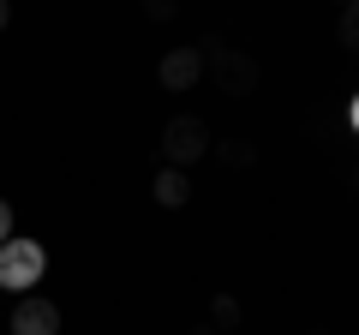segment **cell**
<instances>
[{
	"mask_svg": "<svg viewBox=\"0 0 359 335\" xmlns=\"http://www.w3.org/2000/svg\"><path fill=\"white\" fill-rule=\"evenodd\" d=\"M210 150H216V138H210V126L198 114H174L162 126V156H168V168H180V174H186L192 162H204Z\"/></svg>",
	"mask_w": 359,
	"mask_h": 335,
	"instance_id": "6da1fadb",
	"label": "cell"
},
{
	"mask_svg": "<svg viewBox=\"0 0 359 335\" xmlns=\"http://www.w3.org/2000/svg\"><path fill=\"white\" fill-rule=\"evenodd\" d=\"M42 275H48V252H42L36 240H18L13 233V240L0 245V287H6V294H30Z\"/></svg>",
	"mask_w": 359,
	"mask_h": 335,
	"instance_id": "7a4b0ae2",
	"label": "cell"
},
{
	"mask_svg": "<svg viewBox=\"0 0 359 335\" xmlns=\"http://www.w3.org/2000/svg\"><path fill=\"white\" fill-rule=\"evenodd\" d=\"M198 48H204V60H210V72H216V84L228 96H252L257 90V60L252 54H240V48H228V42H198Z\"/></svg>",
	"mask_w": 359,
	"mask_h": 335,
	"instance_id": "3957f363",
	"label": "cell"
},
{
	"mask_svg": "<svg viewBox=\"0 0 359 335\" xmlns=\"http://www.w3.org/2000/svg\"><path fill=\"white\" fill-rule=\"evenodd\" d=\"M156 78H162V90H192L198 78H204V48H168L162 66H156Z\"/></svg>",
	"mask_w": 359,
	"mask_h": 335,
	"instance_id": "277c9868",
	"label": "cell"
},
{
	"mask_svg": "<svg viewBox=\"0 0 359 335\" xmlns=\"http://www.w3.org/2000/svg\"><path fill=\"white\" fill-rule=\"evenodd\" d=\"M13 335H60V306L42 294H25L13 306Z\"/></svg>",
	"mask_w": 359,
	"mask_h": 335,
	"instance_id": "5b68a950",
	"label": "cell"
},
{
	"mask_svg": "<svg viewBox=\"0 0 359 335\" xmlns=\"http://www.w3.org/2000/svg\"><path fill=\"white\" fill-rule=\"evenodd\" d=\"M150 192H156V204H162V210H186V204H192V180H186L180 168H162Z\"/></svg>",
	"mask_w": 359,
	"mask_h": 335,
	"instance_id": "8992f818",
	"label": "cell"
},
{
	"mask_svg": "<svg viewBox=\"0 0 359 335\" xmlns=\"http://www.w3.org/2000/svg\"><path fill=\"white\" fill-rule=\"evenodd\" d=\"M210 329H240V299H233V294L210 299Z\"/></svg>",
	"mask_w": 359,
	"mask_h": 335,
	"instance_id": "52a82bcc",
	"label": "cell"
},
{
	"mask_svg": "<svg viewBox=\"0 0 359 335\" xmlns=\"http://www.w3.org/2000/svg\"><path fill=\"white\" fill-rule=\"evenodd\" d=\"M216 156H222L228 168H252V162H257V144H245V138H222Z\"/></svg>",
	"mask_w": 359,
	"mask_h": 335,
	"instance_id": "ba28073f",
	"label": "cell"
},
{
	"mask_svg": "<svg viewBox=\"0 0 359 335\" xmlns=\"http://www.w3.org/2000/svg\"><path fill=\"white\" fill-rule=\"evenodd\" d=\"M335 36H341V48L359 54V0H347V13H341V25H335Z\"/></svg>",
	"mask_w": 359,
	"mask_h": 335,
	"instance_id": "9c48e42d",
	"label": "cell"
},
{
	"mask_svg": "<svg viewBox=\"0 0 359 335\" xmlns=\"http://www.w3.org/2000/svg\"><path fill=\"white\" fill-rule=\"evenodd\" d=\"M13 240V204H6V198H0V245Z\"/></svg>",
	"mask_w": 359,
	"mask_h": 335,
	"instance_id": "30bf717a",
	"label": "cell"
},
{
	"mask_svg": "<svg viewBox=\"0 0 359 335\" xmlns=\"http://www.w3.org/2000/svg\"><path fill=\"white\" fill-rule=\"evenodd\" d=\"M347 126H353V132H359V96H353V108H347Z\"/></svg>",
	"mask_w": 359,
	"mask_h": 335,
	"instance_id": "8fae6325",
	"label": "cell"
},
{
	"mask_svg": "<svg viewBox=\"0 0 359 335\" xmlns=\"http://www.w3.org/2000/svg\"><path fill=\"white\" fill-rule=\"evenodd\" d=\"M6 18H13V13H6V0H0V30H6Z\"/></svg>",
	"mask_w": 359,
	"mask_h": 335,
	"instance_id": "7c38bea8",
	"label": "cell"
},
{
	"mask_svg": "<svg viewBox=\"0 0 359 335\" xmlns=\"http://www.w3.org/2000/svg\"><path fill=\"white\" fill-rule=\"evenodd\" d=\"M311 335H330V329H311Z\"/></svg>",
	"mask_w": 359,
	"mask_h": 335,
	"instance_id": "4fadbf2b",
	"label": "cell"
}]
</instances>
